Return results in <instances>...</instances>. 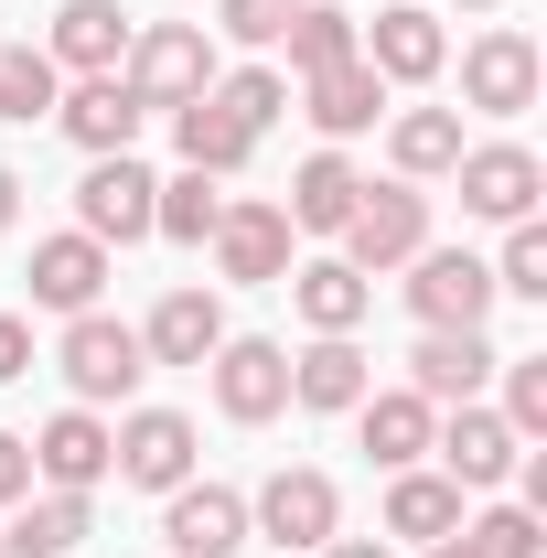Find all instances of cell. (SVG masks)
Listing matches in <instances>:
<instances>
[{
    "instance_id": "18",
    "label": "cell",
    "mask_w": 547,
    "mask_h": 558,
    "mask_svg": "<svg viewBox=\"0 0 547 558\" xmlns=\"http://www.w3.org/2000/svg\"><path fill=\"white\" fill-rule=\"evenodd\" d=\"M290 312H301V333H365V312H376V279L354 269L343 247H323V258H290Z\"/></svg>"
},
{
    "instance_id": "30",
    "label": "cell",
    "mask_w": 547,
    "mask_h": 558,
    "mask_svg": "<svg viewBox=\"0 0 547 558\" xmlns=\"http://www.w3.org/2000/svg\"><path fill=\"white\" fill-rule=\"evenodd\" d=\"M354 22H365V11H343V0H301V11H290V33H279V54H290V86H301V75H323V65H354Z\"/></svg>"
},
{
    "instance_id": "2",
    "label": "cell",
    "mask_w": 547,
    "mask_h": 558,
    "mask_svg": "<svg viewBox=\"0 0 547 558\" xmlns=\"http://www.w3.org/2000/svg\"><path fill=\"white\" fill-rule=\"evenodd\" d=\"M54 376H65L75 409H130L139 376H150V354H139V323H119V312H75L65 344H54Z\"/></svg>"
},
{
    "instance_id": "4",
    "label": "cell",
    "mask_w": 547,
    "mask_h": 558,
    "mask_svg": "<svg viewBox=\"0 0 547 558\" xmlns=\"http://www.w3.org/2000/svg\"><path fill=\"white\" fill-rule=\"evenodd\" d=\"M333 247H343V258H354L365 279L409 269L418 247H429V183H398V172L376 183V172H365V194H354V215H343V236H333Z\"/></svg>"
},
{
    "instance_id": "5",
    "label": "cell",
    "mask_w": 547,
    "mask_h": 558,
    "mask_svg": "<svg viewBox=\"0 0 547 558\" xmlns=\"http://www.w3.org/2000/svg\"><path fill=\"white\" fill-rule=\"evenodd\" d=\"M194 462H205V429H194L183 409H130V418H108V484L172 494V484H194Z\"/></svg>"
},
{
    "instance_id": "29",
    "label": "cell",
    "mask_w": 547,
    "mask_h": 558,
    "mask_svg": "<svg viewBox=\"0 0 547 558\" xmlns=\"http://www.w3.org/2000/svg\"><path fill=\"white\" fill-rule=\"evenodd\" d=\"M172 150H183V172H215V183H236L247 161H258V140L236 130L215 97H194V108H172Z\"/></svg>"
},
{
    "instance_id": "16",
    "label": "cell",
    "mask_w": 547,
    "mask_h": 558,
    "mask_svg": "<svg viewBox=\"0 0 547 558\" xmlns=\"http://www.w3.org/2000/svg\"><path fill=\"white\" fill-rule=\"evenodd\" d=\"M33 312H54V323H75V312H97V301H108V279H119V258H108V247H97V236H33Z\"/></svg>"
},
{
    "instance_id": "41",
    "label": "cell",
    "mask_w": 547,
    "mask_h": 558,
    "mask_svg": "<svg viewBox=\"0 0 547 558\" xmlns=\"http://www.w3.org/2000/svg\"><path fill=\"white\" fill-rule=\"evenodd\" d=\"M11 226H22V172L0 161V236H11Z\"/></svg>"
},
{
    "instance_id": "42",
    "label": "cell",
    "mask_w": 547,
    "mask_h": 558,
    "mask_svg": "<svg viewBox=\"0 0 547 558\" xmlns=\"http://www.w3.org/2000/svg\"><path fill=\"white\" fill-rule=\"evenodd\" d=\"M429 11H505V0H429Z\"/></svg>"
},
{
    "instance_id": "13",
    "label": "cell",
    "mask_w": 547,
    "mask_h": 558,
    "mask_svg": "<svg viewBox=\"0 0 547 558\" xmlns=\"http://www.w3.org/2000/svg\"><path fill=\"white\" fill-rule=\"evenodd\" d=\"M515 451H526V440H515L505 418L483 409V398L440 409V429H429V462H440L462 494H505V484H515Z\"/></svg>"
},
{
    "instance_id": "44",
    "label": "cell",
    "mask_w": 547,
    "mask_h": 558,
    "mask_svg": "<svg viewBox=\"0 0 547 558\" xmlns=\"http://www.w3.org/2000/svg\"><path fill=\"white\" fill-rule=\"evenodd\" d=\"M0 558H11V548H0Z\"/></svg>"
},
{
    "instance_id": "27",
    "label": "cell",
    "mask_w": 547,
    "mask_h": 558,
    "mask_svg": "<svg viewBox=\"0 0 547 558\" xmlns=\"http://www.w3.org/2000/svg\"><path fill=\"white\" fill-rule=\"evenodd\" d=\"M354 194H365V172H354V150H333V140H323V150H312V161H301V172H290V236H343V215H354Z\"/></svg>"
},
{
    "instance_id": "38",
    "label": "cell",
    "mask_w": 547,
    "mask_h": 558,
    "mask_svg": "<svg viewBox=\"0 0 547 558\" xmlns=\"http://www.w3.org/2000/svg\"><path fill=\"white\" fill-rule=\"evenodd\" d=\"M33 376V312H0V387Z\"/></svg>"
},
{
    "instance_id": "7",
    "label": "cell",
    "mask_w": 547,
    "mask_h": 558,
    "mask_svg": "<svg viewBox=\"0 0 547 558\" xmlns=\"http://www.w3.org/2000/svg\"><path fill=\"white\" fill-rule=\"evenodd\" d=\"M398 290H409L418 333H483V323H494V269H483L473 247H440V236H429Z\"/></svg>"
},
{
    "instance_id": "19",
    "label": "cell",
    "mask_w": 547,
    "mask_h": 558,
    "mask_svg": "<svg viewBox=\"0 0 547 558\" xmlns=\"http://www.w3.org/2000/svg\"><path fill=\"white\" fill-rule=\"evenodd\" d=\"M33 484L44 494H97L108 484V409H54L44 429H33Z\"/></svg>"
},
{
    "instance_id": "26",
    "label": "cell",
    "mask_w": 547,
    "mask_h": 558,
    "mask_svg": "<svg viewBox=\"0 0 547 558\" xmlns=\"http://www.w3.org/2000/svg\"><path fill=\"white\" fill-rule=\"evenodd\" d=\"M86 537H97V494H44V484L22 494L11 526H0V548H11V558H75Z\"/></svg>"
},
{
    "instance_id": "35",
    "label": "cell",
    "mask_w": 547,
    "mask_h": 558,
    "mask_svg": "<svg viewBox=\"0 0 547 558\" xmlns=\"http://www.w3.org/2000/svg\"><path fill=\"white\" fill-rule=\"evenodd\" d=\"M483 269H494V301H547V226H537V215L505 226V247H494Z\"/></svg>"
},
{
    "instance_id": "1",
    "label": "cell",
    "mask_w": 547,
    "mask_h": 558,
    "mask_svg": "<svg viewBox=\"0 0 547 558\" xmlns=\"http://www.w3.org/2000/svg\"><path fill=\"white\" fill-rule=\"evenodd\" d=\"M119 75H130V97L150 108V119H172V108H194L215 75H226V44H215L205 22H139Z\"/></svg>"
},
{
    "instance_id": "32",
    "label": "cell",
    "mask_w": 547,
    "mask_h": 558,
    "mask_svg": "<svg viewBox=\"0 0 547 558\" xmlns=\"http://www.w3.org/2000/svg\"><path fill=\"white\" fill-rule=\"evenodd\" d=\"M54 97H65V75H54L44 44H0V119H11V130L54 119Z\"/></svg>"
},
{
    "instance_id": "11",
    "label": "cell",
    "mask_w": 547,
    "mask_h": 558,
    "mask_svg": "<svg viewBox=\"0 0 547 558\" xmlns=\"http://www.w3.org/2000/svg\"><path fill=\"white\" fill-rule=\"evenodd\" d=\"M354 54L387 75V97H398V86H440L451 75V33H440L429 0H387L376 22H354Z\"/></svg>"
},
{
    "instance_id": "15",
    "label": "cell",
    "mask_w": 547,
    "mask_h": 558,
    "mask_svg": "<svg viewBox=\"0 0 547 558\" xmlns=\"http://www.w3.org/2000/svg\"><path fill=\"white\" fill-rule=\"evenodd\" d=\"M54 130H65L86 161H108V150H139L150 108L130 97V75H65V97H54Z\"/></svg>"
},
{
    "instance_id": "24",
    "label": "cell",
    "mask_w": 547,
    "mask_h": 558,
    "mask_svg": "<svg viewBox=\"0 0 547 558\" xmlns=\"http://www.w3.org/2000/svg\"><path fill=\"white\" fill-rule=\"evenodd\" d=\"M494 333H418L409 344V387L429 398V409H462V398H483L494 387Z\"/></svg>"
},
{
    "instance_id": "17",
    "label": "cell",
    "mask_w": 547,
    "mask_h": 558,
    "mask_svg": "<svg viewBox=\"0 0 547 558\" xmlns=\"http://www.w3.org/2000/svg\"><path fill=\"white\" fill-rule=\"evenodd\" d=\"M226 344V301H215V279H172L150 312H139V354L150 365H205Z\"/></svg>"
},
{
    "instance_id": "10",
    "label": "cell",
    "mask_w": 547,
    "mask_h": 558,
    "mask_svg": "<svg viewBox=\"0 0 547 558\" xmlns=\"http://www.w3.org/2000/svg\"><path fill=\"white\" fill-rule=\"evenodd\" d=\"M537 86H547L537 33L494 22V33H473V44H462V108H473V119H526V108H537Z\"/></svg>"
},
{
    "instance_id": "36",
    "label": "cell",
    "mask_w": 547,
    "mask_h": 558,
    "mask_svg": "<svg viewBox=\"0 0 547 558\" xmlns=\"http://www.w3.org/2000/svg\"><path fill=\"white\" fill-rule=\"evenodd\" d=\"M494 387H505V409H494V418L537 451V440H547V354H505V365H494Z\"/></svg>"
},
{
    "instance_id": "14",
    "label": "cell",
    "mask_w": 547,
    "mask_h": 558,
    "mask_svg": "<svg viewBox=\"0 0 547 558\" xmlns=\"http://www.w3.org/2000/svg\"><path fill=\"white\" fill-rule=\"evenodd\" d=\"M247 548V494L236 484H172L161 494V558H236Z\"/></svg>"
},
{
    "instance_id": "8",
    "label": "cell",
    "mask_w": 547,
    "mask_h": 558,
    "mask_svg": "<svg viewBox=\"0 0 547 558\" xmlns=\"http://www.w3.org/2000/svg\"><path fill=\"white\" fill-rule=\"evenodd\" d=\"M205 387H215V418H226V429H269V418L290 409V344L226 333V344L205 354Z\"/></svg>"
},
{
    "instance_id": "40",
    "label": "cell",
    "mask_w": 547,
    "mask_h": 558,
    "mask_svg": "<svg viewBox=\"0 0 547 558\" xmlns=\"http://www.w3.org/2000/svg\"><path fill=\"white\" fill-rule=\"evenodd\" d=\"M312 558H398V548H387V537H323Z\"/></svg>"
},
{
    "instance_id": "28",
    "label": "cell",
    "mask_w": 547,
    "mask_h": 558,
    "mask_svg": "<svg viewBox=\"0 0 547 558\" xmlns=\"http://www.w3.org/2000/svg\"><path fill=\"white\" fill-rule=\"evenodd\" d=\"M462 161V108H387V172L398 183H451Z\"/></svg>"
},
{
    "instance_id": "9",
    "label": "cell",
    "mask_w": 547,
    "mask_h": 558,
    "mask_svg": "<svg viewBox=\"0 0 547 558\" xmlns=\"http://www.w3.org/2000/svg\"><path fill=\"white\" fill-rule=\"evenodd\" d=\"M150 194H161V172L139 161V150H108V161H86L75 172V236H97L108 258L150 236Z\"/></svg>"
},
{
    "instance_id": "34",
    "label": "cell",
    "mask_w": 547,
    "mask_h": 558,
    "mask_svg": "<svg viewBox=\"0 0 547 558\" xmlns=\"http://www.w3.org/2000/svg\"><path fill=\"white\" fill-rule=\"evenodd\" d=\"M462 548H473V558H547V515L505 505V494H483L473 515H462Z\"/></svg>"
},
{
    "instance_id": "37",
    "label": "cell",
    "mask_w": 547,
    "mask_h": 558,
    "mask_svg": "<svg viewBox=\"0 0 547 558\" xmlns=\"http://www.w3.org/2000/svg\"><path fill=\"white\" fill-rule=\"evenodd\" d=\"M290 11H301V0H215V44H236V54H269L279 33H290Z\"/></svg>"
},
{
    "instance_id": "31",
    "label": "cell",
    "mask_w": 547,
    "mask_h": 558,
    "mask_svg": "<svg viewBox=\"0 0 547 558\" xmlns=\"http://www.w3.org/2000/svg\"><path fill=\"white\" fill-rule=\"evenodd\" d=\"M215 215H226V183H215V172H172V183L150 194V236H172V247H205Z\"/></svg>"
},
{
    "instance_id": "33",
    "label": "cell",
    "mask_w": 547,
    "mask_h": 558,
    "mask_svg": "<svg viewBox=\"0 0 547 558\" xmlns=\"http://www.w3.org/2000/svg\"><path fill=\"white\" fill-rule=\"evenodd\" d=\"M205 97H215V108H226V119H236L247 140H269V119L290 108V75H279L269 54H258V65H226V75L205 86Z\"/></svg>"
},
{
    "instance_id": "6",
    "label": "cell",
    "mask_w": 547,
    "mask_h": 558,
    "mask_svg": "<svg viewBox=\"0 0 547 558\" xmlns=\"http://www.w3.org/2000/svg\"><path fill=\"white\" fill-rule=\"evenodd\" d=\"M451 194L473 226H526L547 205V161L526 140H462V161H451Z\"/></svg>"
},
{
    "instance_id": "3",
    "label": "cell",
    "mask_w": 547,
    "mask_h": 558,
    "mask_svg": "<svg viewBox=\"0 0 547 558\" xmlns=\"http://www.w3.org/2000/svg\"><path fill=\"white\" fill-rule=\"evenodd\" d=\"M323 537H343V484H333V473H312V462H279L269 484L247 494V548L312 558Z\"/></svg>"
},
{
    "instance_id": "21",
    "label": "cell",
    "mask_w": 547,
    "mask_h": 558,
    "mask_svg": "<svg viewBox=\"0 0 547 558\" xmlns=\"http://www.w3.org/2000/svg\"><path fill=\"white\" fill-rule=\"evenodd\" d=\"M462 515H473V494L451 484L440 462H409V473H387V515H376V537L440 548V537H462Z\"/></svg>"
},
{
    "instance_id": "25",
    "label": "cell",
    "mask_w": 547,
    "mask_h": 558,
    "mask_svg": "<svg viewBox=\"0 0 547 558\" xmlns=\"http://www.w3.org/2000/svg\"><path fill=\"white\" fill-rule=\"evenodd\" d=\"M130 33H139V22L119 11V0H65L54 33H44V54H54V75H119Z\"/></svg>"
},
{
    "instance_id": "12",
    "label": "cell",
    "mask_w": 547,
    "mask_h": 558,
    "mask_svg": "<svg viewBox=\"0 0 547 558\" xmlns=\"http://www.w3.org/2000/svg\"><path fill=\"white\" fill-rule=\"evenodd\" d=\"M205 247H215V279H236V290H279L290 258H301V247H290V215H279L269 194H226Z\"/></svg>"
},
{
    "instance_id": "22",
    "label": "cell",
    "mask_w": 547,
    "mask_h": 558,
    "mask_svg": "<svg viewBox=\"0 0 547 558\" xmlns=\"http://www.w3.org/2000/svg\"><path fill=\"white\" fill-rule=\"evenodd\" d=\"M365 387H376V354L354 344V333H312V344L290 354V409H312V418H354Z\"/></svg>"
},
{
    "instance_id": "23",
    "label": "cell",
    "mask_w": 547,
    "mask_h": 558,
    "mask_svg": "<svg viewBox=\"0 0 547 558\" xmlns=\"http://www.w3.org/2000/svg\"><path fill=\"white\" fill-rule=\"evenodd\" d=\"M301 119L333 140V150H343V140H365V130H387V75L365 65V54H354V65L301 75Z\"/></svg>"
},
{
    "instance_id": "20",
    "label": "cell",
    "mask_w": 547,
    "mask_h": 558,
    "mask_svg": "<svg viewBox=\"0 0 547 558\" xmlns=\"http://www.w3.org/2000/svg\"><path fill=\"white\" fill-rule=\"evenodd\" d=\"M429 429H440V409H429L418 387H365V398H354V451H365L376 473L429 462Z\"/></svg>"
},
{
    "instance_id": "39",
    "label": "cell",
    "mask_w": 547,
    "mask_h": 558,
    "mask_svg": "<svg viewBox=\"0 0 547 558\" xmlns=\"http://www.w3.org/2000/svg\"><path fill=\"white\" fill-rule=\"evenodd\" d=\"M22 494H33V440H22V429H0V515H11Z\"/></svg>"
},
{
    "instance_id": "43",
    "label": "cell",
    "mask_w": 547,
    "mask_h": 558,
    "mask_svg": "<svg viewBox=\"0 0 547 558\" xmlns=\"http://www.w3.org/2000/svg\"><path fill=\"white\" fill-rule=\"evenodd\" d=\"M418 558H473V548H462V537H440V548H418Z\"/></svg>"
}]
</instances>
